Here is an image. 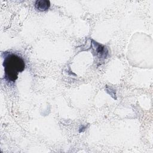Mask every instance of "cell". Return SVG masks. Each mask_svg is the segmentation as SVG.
Returning a JSON list of instances; mask_svg holds the SVG:
<instances>
[{
  "label": "cell",
  "instance_id": "cell-1",
  "mask_svg": "<svg viewBox=\"0 0 153 153\" xmlns=\"http://www.w3.org/2000/svg\"><path fill=\"white\" fill-rule=\"evenodd\" d=\"M3 66L5 72V78L10 82H14L17 79L18 74L25 68L24 60L14 53H5L4 57Z\"/></svg>",
  "mask_w": 153,
  "mask_h": 153
},
{
  "label": "cell",
  "instance_id": "cell-2",
  "mask_svg": "<svg viewBox=\"0 0 153 153\" xmlns=\"http://www.w3.org/2000/svg\"><path fill=\"white\" fill-rule=\"evenodd\" d=\"M50 6V2L47 0H38L35 3V8L39 11L48 10Z\"/></svg>",
  "mask_w": 153,
  "mask_h": 153
},
{
  "label": "cell",
  "instance_id": "cell-3",
  "mask_svg": "<svg viewBox=\"0 0 153 153\" xmlns=\"http://www.w3.org/2000/svg\"><path fill=\"white\" fill-rule=\"evenodd\" d=\"M93 45L95 46V50L96 52V54L99 56V58H102L103 57L104 58H106L107 54H108V50L106 47L103 46L102 45H100L98 44L96 42L93 41Z\"/></svg>",
  "mask_w": 153,
  "mask_h": 153
}]
</instances>
